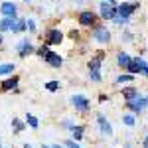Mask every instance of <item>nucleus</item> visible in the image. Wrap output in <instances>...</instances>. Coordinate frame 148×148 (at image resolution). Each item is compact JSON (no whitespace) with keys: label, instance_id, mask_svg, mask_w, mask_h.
<instances>
[{"label":"nucleus","instance_id":"1","mask_svg":"<svg viewBox=\"0 0 148 148\" xmlns=\"http://www.w3.org/2000/svg\"><path fill=\"white\" fill-rule=\"evenodd\" d=\"M105 57H107V51H99L95 57L89 59V63H87V67H89V79L93 83H101L103 81V73H101V65L103 61H105Z\"/></svg>","mask_w":148,"mask_h":148},{"label":"nucleus","instance_id":"2","mask_svg":"<svg viewBox=\"0 0 148 148\" xmlns=\"http://www.w3.org/2000/svg\"><path fill=\"white\" fill-rule=\"evenodd\" d=\"M69 103H71V107H73L77 113H81V114L89 113V109H91V101H89L85 95H81V93L71 95V97H69Z\"/></svg>","mask_w":148,"mask_h":148},{"label":"nucleus","instance_id":"3","mask_svg":"<svg viewBox=\"0 0 148 148\" xmlns=\"http://www.w3.org/2000/svg\"><path fill=\"white\" fill-rule=\"evenodd\" d=\"M91 36H93V40H95L97 44H109V42H111V30H109L107 26H99V24H97V26L93 28Z\"/></svg>","mask_w":148,"mask_h":148},{"label":"nucleus","instance_id":"4","mask_svg":"<svg viewBox=\"0 0 148 148\" xmlns=\"http://www.w3.org/2000/svg\"><path fill=\"white\" fill-rule=\"evenodd\" d=\"M16 51H18V57H20V59H24V57L36 53V47H34V44H32V40H30V38H24V40H20V42H18Z\"/></svg>","mask_w":148,"mask_h":148},{"label":"nucleus","instance_id":"5","mask_svg":"<svg viewBox=\"0 0 148 148\" xmlns=\"http://www.w3.org/2000/svg\"><path fill=\"white\" fill-rule=\"evenodd\" d=\"M138 10V2H123L116 6V14L125 20H130V16Z\"/></svg>","mask_w":148,"mask_h":148},{"label":"nucleus","instance_id":"6","mask_svg":"<svg viewBox=\"0 0 148 148\" xmlns=\"http://www.w3.org/2000/svg\"><path fill=\"white\" fill-rule=\"evenodd\" d=\"M116 6L119 4H111V2L103 0L101 4H99V16H101L103 20H111L113 22V18L116 16Z\"/></svg>","mask_w":148,"mask_h":148},{"label":"nucleus","instance_id":"7","mask_svg":"<svg viewBox=\"0 0 148 148\" xmlns=\"http://www.w3.org/2000/svg\"><path fill=\"white\" fill-rule=\"evenodd\" d=\"M97 126H99V132H101L103 136H107V138H111L113 136V125L107 121V116L103 113H97Z\"/></svg>","mask_w":148,"mask_h":148},{"label":"nucleus","instance_id":"8","mask_svg":"<svg viewBox=\"0 0 148 148\" xmlns=\"http://www.w3.org/2000/svg\"><path fill=\"white\" fill-rule=\"evenodd\" d=\"M63 32L61 30H57V28H49L46 32V46H59L61 42H63Z\"/></svg>","mask_w":148,"mask_h":148},{"label":"nucleus","instance_id":"9","mask_svg":"<svg viewBox=\"0 0 148 148\" xmlns=\"http://www.w3.org/2000/svg\"><path fill=\"white\" fill-rule=\"evenodd\" d=\"M77 20H79L81 26H87V28L93 26V28H95V26H97V14L93 10H83V12H79Z\"/></svg>","mask_w":148,"mask_h":148},{"label":"nucleus","instance_id":"10","mask_svg":"<svg viewBox=\"0 0 148 148\" xmlns=\"http://www.w3.org/2000/svg\"><path fill=\"white\" fill-rule=\"evenodd\" d=\"M0 14H2V18H18V6L10 0H6L0 4Z\"/></svg>","mask_w":148,"mask_h":148},{"label":"nucleus","instance_id":"11","mask_svg":"<svg viewBox=\"0 0 148 148\" xmlns=\"http://www.w3.org/2000/svg\"><path fill=\"white\" fill-rule=\"evenodd\" d=\"M18 83H20V77L18 75H10L0 83V91L2 93H8V91H16L18 89Z\"/></svg>","mask_w":148,"mask_h":148},{"label":"nucleus","instance_id":"12","mask_svg":"<svg viewBox=\"0 0 148 148\" xmlns=\"http://www.w3.org/2000/svg\"><path fill=\"white\" fill-rule=\"evenodd\" d=\"M126 105V109L130 111L132 114H140V113H144L146 111V107H144V101H142V93L138 95L134 101H130V103H125Z\"/></svg>","mask_w":148,"mask_h":148},{"label":"nucleus","instance_id":"13","mask_svg":"<svg viewBox=\"0 0 148 148\" xmlns=\"http://www.w3.org/2000/svg\"><path fill=\"white\" fill-rule=\"evenodd\" d=\"M44 61H46L49 67H53V69H59L61 65H63V57L59 56L57 51H51V49L47 51V56L44 57Z\"/></svg>","mask_w":148,"mask_h":148},{"label":"nucleus","instance_id":"14","mask_svg":"<svg viewBox=\"0 0 148 148\" xmlns=\"http://www.w3.org/2000/svg\"><path fill=\"white\" fill-rule=\"evenodd\" d=\"M28 18H14L12 20V26H10V32L12 34H22V32H26L28 30V22H26Z\"/></svg>","mask_w":148,"mask_h":148},{"label":"nucleus","instance_id":"15","mask_svg":"<svg viewBox=\"0 0 148 148\" xmlns=\"http://www.w3.org/2000/svg\"><path fill=\"white\" fill-rule=\"evenodd\" d=\"M138 95H140V91H138L134 85H126V87H123V99H125V103L134 101Z\"/></svg>","mask_w":148,"mask_h":148},{"label":"nucleus","instance_id":"16","mask_svg":"<svg viewBox=\"0 0 148 148\" xmlns=\"http://www.w3.org/2000/svg\"><path fill=\"white\" fill-rule=\"evenodd\" d=\"M116 63H119V67L121 69H128V65H130V63H132V57L128 56V53H126V51H119V53H116Z\"/></svg>","mask_w":148,"mask_h":148},{"label":"nucleus","instance_id":"17","mask_svg":"<svg viewBox=\"0 0 148 148\" xmlns=\"http://www.w3.org/2000/svg\"><path fill=\"white\" fill-rule=\"evenodd\" d=\"M14 71H16V63L14 61H6V63H0V77H4V75H14Z\"/></svg>","mask_w":148,"mask_h":148},{"label":"nucleus","instance_id":"18","mask_svg":"<svg viewBox=\"0 0 148 148\" xmlns=\"http://www.w3.org/2000/svg\"><path fill=\"white\" fill-rule=\"evenodd\" d=\"M83 134H85V126L75 125L73 128H71V140H75V142H81V140H83Z\"/></svg>","mask_w":148,"mask_h":148},{"label":"nucleus","instance_id":"19","mask_svg":"<svg viewBox=\"0 0 148 148\" xmlns=\"http://www.w3.org/2000/svg\"><path fill=\"white\" fill-rule=\"evenodd\" d=\"M24 123H26V126H30V128H40V119L36 116V114L32 113H26V116H24Z\"/></svg>","mask_w":148,"mask_h":148},{"label":"nucleus","instance_id":"20","mask_svg":"<svg viewBox=\"0 0 148 148\" xmlns=\"http://www.w3.org/2000/svg\"><path fill=\"white\" fill-rule=\"evenodd\" d=\"M134 77H136V75H130V73H126V71H125V73H121V75L114 79V85H128V83L134 81Z\"/></svg>","mask_w":148,"mask_h":148},{"label":"nucleus","instance_id":"21","mask_svg":"<svg viewBox=\"0 0 148 148\" xmlns=\"http://www.w3.org/2000/svg\"><path fill=\"white\" fill-rule=\"evenodd\" d=\"M12 128H14V134H20V132L26 130V123L14 116V119H12Z\"/></svg>","mask_w":148,"mask_h":148},{"label":"nucleus","instance_id":"22","mask_svg":"<svg viewBox=\"0 0 148 148\" xmlns=\"http://www.w3.org/2000/svg\"><path fill=\"white\" fill-rule=\"evenodd\" d=\"M123 125L128 126V128H132V126L136 125V114H132V113L123 114Z\"/></svg>","mask_w":148,"mask_h":148},{"label":"nucleus","instance_id":"23","mask_svg":"<svg viewBox=\"0 0 148 148\" xmlns=\"http://www.w3.org/2000/svg\"><path fill=\"white\" fill-rule=\"evenodd\" d=\"M12 20H14V18H2V20H0V34H4V32H10Z\"/></svg>","mask_w":148,"mask_h":148},{"label":"nucleus","instance_id":"24","mask_svg":"<svg viewBox=\"0 0 148 148\" xmlns=\"http://www.w3.org/2000/svg\"><path fill=\"white\" fill-rule=\"evenodd\" d=\"M44 87H46L49 93H56V91H59V87H61V85H59V81H57V79H51V81H47Z\"/></svg>","mask_w":148,"mask_h":148},{"label":"nucleus","instance_id":"25","mask_svg":"<svg viewBox=\"0 0 148 148\" xmlns=\"http://www.w3.org/2000/svg\"><path fill=\"white\" fill-rule=\"evenodd\" d=\"M47 51H49V46H46V44H42L40 47H36V56H40L42 59L47 56Z\"/></svg>","mask_w":148,"mask_h":148},{"label":"nucleus","instance_id":"26","mask_svg":"<svg viewBox=\"0 0 148 148\" xmlns=\"http://www.w3.org/2000/svg\"><path fill=\"white\" fill-rule=\"evenodd\" d=\"M61 126H63V128H67V130H71V128L75 126V123H73L71 119H63V121H61Z\"/></svg>","mask_w":148,"mask_h":148},{"label":"nucleus","instance_id":"27","mask_svg":"<svg viewBox=\"0 0 148 148\" xmlns=\"http://www.w3.org/2000/svg\"><path fill=\"white\" fill-rule=\"evenodd\" d=\"M63 144H65L67 148H83V146L79 144V142H75V140H71V138H67V140H65Z\"/></svg>","mask_w":148,"mask_h":148},{"label":"nucleus","instance_id":"28","mask_svg":"<svg viewBox=\"0 0 148 148\" xmlns=\"http://www.w3.org/2000/svg\"><path fill=\"white\" fill-rule=\"evenodd\" d=\"M140 67H142V75L148 77V61H144L142 57H140Z\"/></svg>","mask_w":148,"mask_h":148},{"label":"nucleus","instance_id":"29","mask_svg":"<svg viewBox=\"0 0 148 148\" xmlns=\"http://www.w3.org/2000/svg\"><path fill=\"white\" fill-rule=\"evenodd\" d=\"M26 22H28V30H30V32L34 34V32H36V22H34V20H32V18H28Z\"/></svg>","mask_w":148,"mask_h":148},{"label":"nucleus","instance_id":"30","mask_svg":"<svg viewBox=\"0 0 148 148\" xmlns=\"http://www.w3.org/2000/svg\"><path fill=\"white\" fill-rule=\"evenodd\" d=\"M121 38H123V42H132V34H130V32H125Z\"/></svg>","mask_w":148,"mask_h":148},{"label":"nucleus","instance_id":"31","mask_svg":"<svg viewBox=\"0 0 148 148\" xmlns=\"http://www.w3.org/2000/svg\"><path fill=\"white\" fill-rule=\"evenodd\" d=\"M77 36H79V32H77V30H71V32H69V38H73V40H75Z\"/></svg>","mask_w":148,"mask_h":148},{"label":"nucleus","instance_id":"32","mask_svg":"<svg viewBox=\"0 0 148 148\" xmlns=\"http://www.w3.org/2000/svg\"><path fill=\"white\" fill-rule=\"evenodd\" d=\"M142 148H148V132H146V136L142 138Z\"/></svg>","mask_w":148,"mask_h":148},{"label":"nucleus","instance_id":"33","mask_svg":"<svg viewBox=\"0 0 148 148\" xmlns=\"http://www.w3.org/2000/svg\"><path fill=\"white\" fill-rule=\"evenodd\" d=\"M99 101L105 103V101H109V97H107V95H99Z\"/></svg>","mask_w":148,"mask_h":148},{"label":"nucleus","instance_id":"34","mask_svg":"<svg viewBox=\"0 0 148 148\" xmlns=\"http://www.w3.org/2000/svg\"><path fill=\"white\" fill-rule=\"evenodd\" d=\"M142 101H144V107L148 109V95H142Z\"/></svg>","mask_w":148,"mask_h":148},{"label":"nucleus","instance_id":"35","mask_svg":"<svg viewBox=\"0 0 148 148\" xmlns=\"http://www.w3.org/2000/svg\"><path fill=\"white\" fill-rule=\"evenodd\" d=\"M24 148H34V144H30V142H24Z\"/></svg>","mask_w":148,"mask_h":148},{"label":"nucleus","instance_id":"36","mask_svg":"<svg viewBox=\"0 0 148 148\" xmlns=\"http://www.w3.org/2000/svg\"><path fill=\"white\" fill-rule=\"evenodd\" d=\"M53 148H67L65 144H53Z\"/></svg>","mask_w":148,"mask_h":148},{"label":"nucleus","instance_id":"37","mask_svg":"<svg viewBox=\"0 0 148 148\" xmlns=\"http://www.w3.org/2000/svg\"><path fill=\"white\" fill-rule=\"evenodd\" d=\"M42 148H53V144H44Z\"/></svg>","mask_w":148,"mask_h":148},{"label":"nucleus","instance_id":"38","mask_svg":"<svg viewBox=\"0 0 148 148\" xmlns=\"http://www.w3.org/2000/svg\"><path fill=\"white\" fill-rule=\"evenodd\" d=\"M105 2H111V4H116V0H105Z\"/></svg>","mask_w":148,"mask_h":148},{"label":"nucleus","instance_id":"39","mask_svg":"<svg viewBox=\"0 0 148 148\" xmlns=\"http://www.w3.org/2000/svg\"><path fill=\"white\" fill-rule=\"evenodd\" d=\"M2 40H4V38H2V34H0V47H2Z\"/></svg>","mask_w":148,"mask_h":148},{"label":"nucleus","instance_id":"40","mask_svg":"<svg viewBox=\"0 0 148 148\" xmlns=\"http://www.w3.org/2000/svg\"><path fill=\"white\" fill-rule=\"evenodd\" d=\"M125 148H132V146H128V144H126V146H125Z\"/></svg>","mask_w":148,"mask_h":148},{"label":"nucleus","instance_id":"41","mask_svg":"<svg viewBox=\"0 0 148 148\" xmlns=\"http://www.w3.org/2000/svg\"><path fill=\"white\" fill-rule=\"evenodd\" d=\"M0 148H6V146H2V144H0Z\"/></svg>","mask_w":148,"mask_h":148},{"label":"nucleus","instance_id":"42","mask_svg":"<svg viewBox=\"0 0 148 148\" xmlns=\"http://www.w3.org/2000/svg\"><path fill=\"white\" fill-rule=\"evenodd\" d=\"M24 2H30V0H24Z\"/></svg>","mask_w":148,"mask_h":148}]
</instances>
